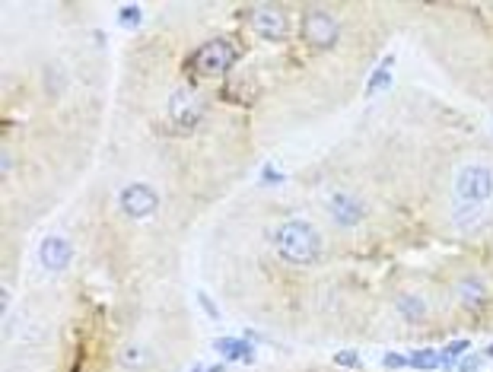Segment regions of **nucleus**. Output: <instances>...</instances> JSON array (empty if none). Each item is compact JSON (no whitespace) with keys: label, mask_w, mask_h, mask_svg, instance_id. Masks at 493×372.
<instances>
[{"label":"nucleus","mask_w":493,"mask_h":372,"mask_svg":"<svg viewBox=\"0 0 493 372\" xmlns=\"http://www.w3.org/2000/svg\"><path fill=\"white\" fill-rule=\"evenodd\" d=\"M191 372H207V369H204V366H195V369H191Z\"/></svg>","instance_id":"23"},{"label":"nucleus","mask_w":493,"mask_h":372,"mask_svg":"<svg viewBox=\"0 0 493 372\" xmlns=\"http://www.w3.org/2000/svg\"><path fill=\"white\" fill-rule=\"evenodd\" d=\"M391 312L401 321L404 327H414V331H426L433 327L436 318L446 312V299H442L439 283L436 286H423V283H414V286H398L391 293Z\"/></svg>","instance_id":"4"},{"label":"nucleus","mask_w":493,"mask_h":372,"mask_svg":"<svg viewBox=\"0 0 493 372\" xmlns=\"http://www.w3.org/2000/svg\"><path fill=\"white\" fill-rule=\"evenodd\" d=\"M484 353H487V357H490V359H493V343H490V347H487V350H484Z\"/></svg>","instance_id":"22"},{"label":"nucleus","mask_w":493,"mask_h":372,"mask_svg":"<svg viewBox=\"0 0 493 372\" xmlns=\"http://www.w3.org/2000/svg\"><path fill=\"white\" fill-rule=\"evenodd\" d=\"M274 254L286 268L312 270L328 258V229L309 216H284L270 232Z\"/></svg>","instance_id":"2"},{"label":"nucleus","mask_w":493,"mask_h":372,"mask_svg":"<svg viewBox=\"0 0 493 372\" xmlns=\"http://www.w3.org/2000/svg\"><path fill=\"white\" fill-rule=\"evenodd\" d=\"M118 204L131 220H147L149 213H156L159 207V194L147 185V181H134V185H127L124 191L118 194Z\"/></svg>","instance_id":"7"},{"label":"nucleus","mask_w":493,"mask_h":372,"mask_svg":"<svg viewBox=\"0 0 493 372\" xmlns=\"http://www.w3.org/2000/svg\"><path fill=\"white\" fill-rule=\"evenodd\" d=\"M318 207L328 232L357 236V232H363L373 223L375 197L366 188H357V185H331L328 191H321Z\"/></svg>","instance_id":"3"},{"label":"nucleus","mask_w":493,"mask_h":372,"mask_svg":"<svg viewBox=\"0 0 493 372\" xmlns=\"http://www.w3.org/2000/svg\"><path fill=\"white\" fill-rule=\"evenodd\" d=\"M261 181H264V185H284V175H280L274 165H264V169H261Z\"/></svg>","instance_id":"19"},{"label":"nucleus","mask_w":493,"mask_h":372,"mask_svg":"<svg viewBox=\"0 0 493 372\" xmlns=\"http://www.w3.org/2000/svg\"><path fill=\"white\" fill-rule=\"evenodd\" d=\"M118 23L121 26H137V23H140V7H134V3L121 7L118 10Z\"/></svg>","instance_id":"15"},{"label":"nucleus","mask_w":493,"mask_h":372,"mask_svg":"<svg viewBox=\"0 0 493 372\" xmlns=\"http://www.w3.org/2000/svg\"><path fill=\"white\" fill-rule=\"evenodd\" d=\"M478 369H480V359L474 357V353H468V357L458 363V372H478Z\"/></svg>","instance_id":"20"},{"label":"nucleus","mask_w":493,"mask_h":372,"mask_svg":"<svg viewBox=\"0 0 493 372\" xmlns=\"http://www.w3.org/2000/svg\"><path fill=\"white\" fill-rule=\"evenodd\" d=\"M204 115V102L191 86H179L169 99V118L175 121L179 127H195Z\"/></svg>","instance_id":"8"},{"label":"nucleus","mask_w":493,"mask_h":372,"mask_svg":"<svg viewBox=\"0 0 493 372\" xmlns=\"http://www.w3.org/2000/svg\"><path fill=\"white\" fill-rule=\"evenodd\" d=\"M471 350V343L468 341H452V343H446V347L439 350V357H442V369H452V366L458 363V359L464 357Z\"/></svg>","instance_id":"13"},{"label":"nucleus","mask_w":493,"mask_h":372,"mask_svg":"<svg viewBox=\"0 0 493 372\" xmlns=\"http://www.w3.org/2000/svg\"><path fill=\"white\" fill-rule=\"evenodd\" d=\"M121 366H124V369H140V366H147L143 350L140 347H124L121 350Z\"/></svg>","instance_id":"14"},{"label":"nucleus","mask_w":493,"mask_h":372,"mask_svg":"<svg viewBox=\"0 0 493 372\" xmlns=\"http://www.w3.org/2000/svg\"><path fill=\"white\" fill-rule=\"evenodd\" d=\"M74 252H70V242L64 236H48L38 248V261H42V268L51 270V274H60V270L70 264Z\"/></svg>","instance_id":"9"},{"label":"nucleus","mask_w":493,"mask_h":372,"mask_svg":"<svg viewBox=\"0 0 493 372\" xmlns=\"http://www.w3.org/2000/svg\"><path fill=\"white\" fill-rule=\"evenodd\" d=\"M213 350L217 353H223L226 359H232V363H254V347L248 341H239V337H217L213 341Z\"/></svg>","instance_id":"10"},{"label":"nucleus","mask_w":493,"mask_h":372,"mask_svg":"<svg viewBox=\"0 0 493 372\" xmlns=\"http://www.w3.org/2000/svg\"><path fill=\"white\" fill-rule=\"evenodd\" d=\"M239 51L229 38H213V42H204L191 58L185 60V70H191L195 76H223L232 70Z\"/></svg>","instance_id":"5"},{"label":"nucleus","mask_w":493,"mask_h":372,"mask_svg":"<svg viewBox=\"0 0 493 372\" xmlns=\"http://www.w3.org/2000/svg\"><path fill=\"white\" fill-rule=\"evenodd\" d=\"M407 366L420 372H436V369H442V357H439V350H433V347H420L407 357Z\"/></svg>","instance_id":"12"},{"label":"nucleus","mask_w":493,"mask_h":372,"mask_svg":"<svg viewBox=\"0 0 493 372\" xmlns=\"http://www.w3.org/2000/svg\"><path fill=\"white\" fill-rule=\"evenodd\" d=\"M207 372H223V366H210V369Z\"/></svg>","instance_id":"21"},{"label":"nucleus","mask_w":493,"mask_h":372,"mask_svg":"<svg viewBox=\"0 0 493 372\" xmlns=\"http://www.w3.org/2000/svg\"><path fill=\"white\" fill-rule=\"evenodd\" d=\"M446 312L464 321H490L493 318V270L478 261H455L439 283Z\"/></svg>","instance_id":"1"},{"label":"nucleus","mask_w":493,"mask_h":372,"mask_svg":"<svg viewBox=\"0 0 493 372\" xmlns=\"http://www.w3.org/2000/svg\"><path fill=\"white\" fill-rule=\"evenodd\" d=\"M248 26L264 42H274V45H284V42L293 38L290 13L280 3H254V7H248Z\"/></svg>","instance_id":"6"},{"label":"nucleus","mask_w":493,"mask_h":372,"mask_svg":"<svg viewBox=\"0 0 493 372\" xmlns=\"http://www.w3.org/2000/svg\"><path fill=\"white\" fill-rule=\"evenodd\" d=\"M391 67H395V58H382V64L373 70V74H369V80H366V90H363V96H366V99H373L375 92H382V90H385V86H389V83H391V74H389Z\"/></svg>","instance_id":"11"},{"label":"nucleus","mask_w":493,"mask_h":372,"mask_svg":"<svg viewBox=\"0 0 493 372\" xmlns=\"http://www.w3.org/2000/svg\"><path fill=\"white\" fill-rule=\"evenodd\" d=\"M334 363H337V366H347V369H359V366H363V363H359V357L353 353V350H344V353H337Z\"/></svg>","instance_id":"16"},{"label":"nucleus","mask_w":493,"mask_h":372,"mask_svg":"<svg viewBox=\"0 0 493 372\" xmlns=\"http://www.w3.org/2000/svg\"><path fill=\"white\" fill-rule=\"evenodd\" d=\"M197 302H201V309H204V312H207L210 315V318H213V321H220V309H217V305H213V299H210L207 296V293H197Z\"/></svg>","instance_id":"17"},{"label":"nucleus","mask_w":493,"mask_h":372,"mask_svg":"<svg viewBox=\"0 0 493 372\" xmlns=\"http://www.w3.org/2000/svg\"><path fill=\"white\" fill-rule=\"evenodd\" d=\"M382 366H385V369H404V366H407V357H401V353H385V357H382Z\"/></svg>","instance_id":"18"}]
</instances>
